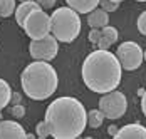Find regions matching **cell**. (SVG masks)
Returning a JSON list of instances; mask_svg holds the SVG:
<instances>
[{"label":"cell","instance_id":"obj_7","mask_svg":"<svg viewBox=\"0 0 146 139\" xmlns=\"http://www.w3.org/2000/svg\"><path fill=\"white\" fill-rule=\"evenodd\" d=\"M29 52L34 60L50 62V60L56 59L59 52V40L52 34H47L42 39H32L29 45Z\"/></svg>","mask_w":146,"mask_h":139},{"label":"cell","instance_id":"obj_22","mask_svg":"<svg viewBox=\"0 0 146 139\" xmlns=\"http://www.w3.org/2000/svg\"><path fill=\"white\" fill-rule=\"evenodd\" d=\"M12 114H14L15 117H24L25 116V107L20 106V104H15L14 107H12Z\"/></svg>","mask_w":146,"mask_h":139},{"label":"cell","instance_id":"obj_5","mask_svg":"<svg viewBox=\"0 0 146 139\" xmlns=\"http://www.w3.org/2000/svg\"><path fill=\"white\" fill-rule=\"evenodd\" d=\"M128 109V99L121 91H109L106 94H102L99 99V111L104 114L106 119L116 121L119 117H123Z\"/></svg>","mask_w":146,"mask_h":139},{"label":"cell","instance_id":"obj_2","mask_svg":"<svg viewBox=\"0 0 146 139\" xmlns=\"http://www.w3.org/2000/svg\"><path fill=\"white\" fill-rule=\"evenodd\" d=\"M81 75L89 91L96 94H106L117 89L121 84L123 67L116 54L109 52V49H98L84 59Z\"/></svg>","mask_w":146,"mask_h":139},{"label":"cell","instance_id":"obj_14","mask_svg":"<svg viewBox=\"0 0 146 139\" xmlns=\"http://www.w3.org/2000/svg\"><path fill=\"white\" fill-rule=\"evenodd\" d=\"M12 101V89L7 81L0 79V114H2V109H5Z\"/></svg>","mask_w":146,"mask_h":139},{"label":"cell","instance_id":"obj_1","mask_svg":"<svg viewBox=\"0 0 146 139\" xmlns=\"http://www.w3.org/2000/svg\"><path fill=\"white\" fill-rule=\"evenodd\" d=\"M44 121L54 139H76L88 127V112L79 99L62 96L49 104Z\"/></svg>","mask_w":146,"mask_h":139},{"label":"cell","instance_id":"obj_21","mask_svg":"<svg viewBox=\"0 0 146 139\" xmlns=\"http://www.w3.org/2000/svg\"><path fill=\"white\" fill-rule=\"evenodd\" d=\"M88 39H89V42H91L92 45H96V44L99 42V39H101V28H91Z\"/></svg>","mask_w":146,"mask_h":139},{"label":"cell","instance_id":"obj_4","mask_svg":"<svg viewBox=\"0 0 146 139\" xmlns=\"http://www.w3.org/2000/svg\"><path fill=\"white\" fill-rule=\"evenodd\" d=\"M81 27H82L81 17L69 5L59 7L50 15V32L59 42L64 44L74 42L81 34Z\"/></svg>","mask_w":146,"mask_h":139},{"label":"cell","instance_id":"obj_3","mask_svg":"<svg viewBox=\"0 0 146 139\" xmlns=\"http://www.w3.org/2000/svg\"><path fill=\"white\" fill-rule=\"evenodd\" d=\"M20 84L27 97L34 101H45L57 91L59 77L50 62L34 60L22 70Z\"/></svg>","mask_w":146,"mask_h":139},{"label":"cell","instance_id":"obj_18","mask_svg":"<svg viewBox=\"0 0 146 139\" xmlns=\"http://www.w3.org/2000/svg\"><path fill=\"white\" fill-rule=\"evenodd\" d=\"M35 132H37V138L39 139H45L50 136V127H49V124L45 121H40L37 124V127H35Z\"/></svg>","mask_w":146,"mask_h":139},{"label":"cell","instance_id":"obj_29","mask_svg":"<svg viewBox=\"0 0 146 139\" xmlns=\"http://www.w3.org/2000/svg\"><path fill=\"white\" fill-rule=\"evenodd\" d=\"M136 2H146V0H136Z\"/></svg>","mask_w":146,"mask_h":139},{"label":"cell","instance_id":"obj_19","mask_svg":"<svg viewBox=\"0 0 146 139\" xmlns=\"http://www.w3.org/2000/svg\"><path fill=\"white\" fill-rule=\"evenodd\" d=\"M99 5H101L102 10H106V12H116L117 7H119V3L113 2V0H99Z\"/></svg>","mask_w":146,"mask_h":139},{"label":"cell","instance_id":"obj_16","mask_svg":"<svg viewBox=\"0 0 146 139\" xmlns=\"http://www.w3.org/2000/svg\"><path fill=\"white\" fill-rule=\"evenodd\" d=\"M17 0H0V17H10L14 15Z\"/></svg>","mask_w":146,"mask_h":139},{"label":"cell","instance_id":"obj_9","mask_svg":"<svg viewBox=\"0 0 146 139\" xmlns=\"http://www.w3.org/2000/svg\"><path fill=\"white\" fill-rule=\"evenodd\" d=\"M25 134V129L17 121L5 119L0 122V139H24Z\"/></svg>","mask_w":146,"mask_h":139},{"label":"cell","instance_id":"obj_26","mask_svg":"<svg viewBox=\"0 0 146 139\" xmlns=\"http://www.w3.org/2000/svg\"><path fill=\"white\" fill-rule=\"evenodd\" d=\"M108 132H109V136H114L117 132V127L116 126H109V129H108Z\"/></svg>","mask_w":146,"mask_h":139},{"label":"cell","instance_id":"obj_11","mask_svg":"<svg viewBox=\"0 0 146 139\" xmlns=\"http://www.w3.org/2000/svg\"><path fill=\"white\" fill-rule=\"evenodd\" d=\"M35 9H40V5H39L35 0H24V2H20V3L15 7V12H14L15 22L22 27V25H24L25 17H27L32 10H35Z\"/></svg>","mask_w":146,"mask_h":139},{"label":"cell","instance_id":"obj_30","mask_svg":"<svg viewBox=\"0 0 146 139\" xmlns=\"http://www.w3.org/2000/svg\"><path fill=\"white\" fill-rule=\"evenodd\" d=\"M19 2H24V0H19Z\"/></svg>","mask_w":146,"mask_h":139},{"label":"cell","instance_id":"obj_12","mask_svg":"<svg viewBox=\"0 0 146 139\" xmlns=\"http://www.w3.org/2000/svg\"><path fill=\"white\" fill-rule=\"evenodd\" d=\"M88 24L91 28H102L104 25L109 24V12L96 7L88 14Z\"/></svg>","mask_w":146,"mask_h":139},{"label":"cell","instance_id":"obj_25","mask_svg":"<svg viewBox=\"0 0 146 139\" xmlns=\"http://www.w3.org/2000/svg\"><path fill=\"white\" fill-rule=\"evenodd\" d=\"M141 111H143V114H145V117H146V91L141 96Z\"/></svg>","mask_w":146,"mask_h":139},{"label":"cell","instance_id":"obj_8","mask_svg":"<svg viewBox=\"0 0 146 139\" xmlns=\"http://www.w3.org/2000/svg\"><path fill=\"white\" fill-rule=\"evenodd\" d=\"M116 57L124 70H136L143 64V49L133 40L119 44Z\"/></svg>","mask_w":146,"mask_h":139},{"label":"cell","instance_id":"obj_20","mask_svg":"<svg viewBox=\"0 0 146 139\" xmlns=\"http://www.w3.org/2000/svg\"><path fill=\"white\" fill-rule=\"evenodd\" d=\"M136 25H138L139 34H141V35H146V10H145V12H141V15L138 17Z\"/></svg>","mask_w":146,"mask_h":139},{"label":"cell","instance_id":"obj_17","mask_svg":"<svg viewBox=\"0 0 146 139\" xmlns=\"http://www.w3.org/2000/svg\"><path fill=\"white\" fill-rule=\"evenodd\" d=\"M101 35L104 37V39H108L111 44L117 42V37H119V34H117L116 27H111L109 24H108V25H104V27L101 28Z\"/></svg>","mask_w":146,"mask_h":139},{"label":"cell","instance_id":"obj_10","mask_svg":"<svg viewBox=\"0 0 146 139\" xmlns=\"http://www.w3.org/2000/svg\"><path fill=\"white\" fill-rule=\"evenodd\" d=\"M113 138L114 139H146V127L143 124H138V122L126 124L121 129H117V132Z\"/></svg>","mask_w":146,"mask_h":139},{"label":"cell","instance_id":"obj_28","mask_svg":"<svg viewBox=\"0 0 146 139\" xmlns=\"http://www.w3.org/2000/svg\"><path fill=\"white\" fill-rule=\"evenodd\" d=\"M113 2H117V3H121V2H124V0H113Z\"/></svg>","mask_w":146,"mask_h":139},{"label":"cell","instance_id":"obj_23","mask_svg":"<svg viewBox=\"0 0 146 139\" xmlns=\"http://www.w3.org/2000/svg\"><path fill=\"white\" fill-rule=\"evenodd\" d=\"M35 2L40 5V9H44V10H45V9H52V7L56 5V2H57V0H35Z\"/></svg>","mask_w":146,"mask_h":139},{"label":"cell","instance_id":"obj_6","mask_svg":"<svg viewBox=\"0 0 146 139\" xmlns=\"http://www.w3.org/2000/svg\"><path fill=\"white\" fill-rule=\"evenodd\" d=\"M22 28L30 39H42L50 34V15L45 14L44 9H35L25 17Z\"/></svg>","mask_w":146,"mask_h":139},{"label":"cell","instance_id":"obj_24","mask_svg":"<svg viewBox=\"0 0 146 139\" xmlns=\"http://www.w3.org/2000/svg\"><path fill=\"white\" fill-rule=\"evenodd\" d=\"M111 45H113V44L108 40V39H104L102 35H101V39H99V42L96 44V47H98V49H109Z\"/></svg>","mask_w":146,"mask_h":139},{"label":"cell","instance_id":"obj_13","mask_svg":"<svg viewBox=\"0 0 146 139\" xmlns=\"http://www.w3.org/2000/svg\"><path fill=\"white\" fill-rule=\"evenodd\" d=\"M66 2L77 14H89L99 5V0H66Z\"/></svg>","mask_w":146,"mask_h":139},{"label":"cell","instance_id":"obj_15","mask_svg":"<svg viewBox=\"0 0 146 139\" xmlns=\"http://www.w3.org/2000/svg\"><path fill=\"white\" fill-rule=\"evenodd\" d=\"M104 114H102L99 109H92V111L88 112V126L89 127H92V129H98V127H101L102 122H104Z\"/></svg>","mask_w":146,"mask_h":139},{"label":"cell","instance_id":"obj_27","mask_svg":"<svg viewBox=\"0 0 146 139\" xmlns=\"http://www.w3.org/2000/svg\"><path fill=\"white\" fill-rule=\"evenodd\" d=\"M143 60L146 62V50H143Z\"/></svg>","mask_w":146,"mask_h":139}]
</instances>
